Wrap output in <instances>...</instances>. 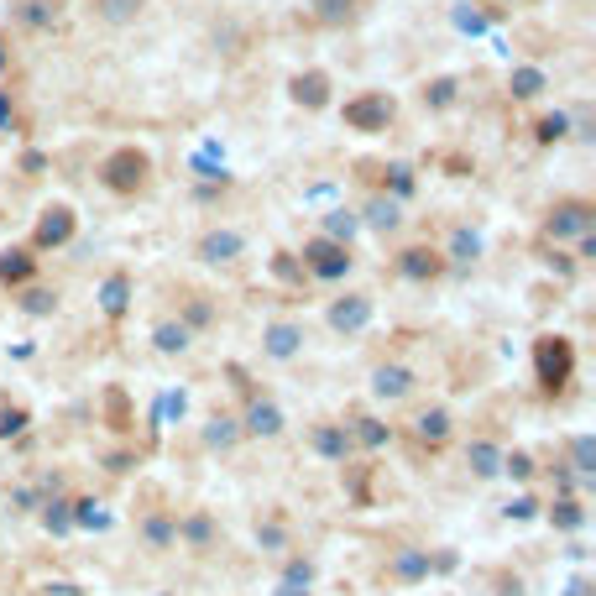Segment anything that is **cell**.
<instances>
[{"label":"cell","instance_id":"obj_1","mask_svg":"<svg viewBox=\"0 0 596 596\" xmlns=\"http://www.w3.org/2000/svg\"><path fill=\"white\" fill-rule=\"evenodd\" d=\"M534 377L544 393H565L570 377H576V346L565 335H539L534 340Z\"/></svg>","mask_w":596,"mask_h":596},{"label":"cell","instance_id":"obj_2","mask_svg":"<svg viewBox=\"0 0 596 596\" xmlns=\"http://www.w3.org/2000/svg\"><path fill=\"white\" fill-rule=\"evenodd\" d=\"M100 183H105L110 194H126V199L142 194L147 183H152V157H147L142 147H116V152L100 163Z\"/></svg>","mask_w":596,"mask_h":596},{"label":"cell","instance_id":"obj_3","mask_svg":"<svg viewBox=\"0 0 596 596\" xmlns=\"http://www.w3.org/2000/svg\"><path fill=\"white\" fill-rule=\"evenodd\" d=\"M591 225H596L591 199H560V204H549V215H544V236L549 241H581V236H591Z\"/></svg>","mask_w":596,"mask_h":596},{"label":"cell","instance_id":"obj_4","mask_svg":"<svg viewBox=\"0 0 596 596\" xmlns=\"http://www.w3.org/2000/svg\"><path fill=\"white\" fill-rule=\"evenodd\" d=\"M398 116V100L387 95V89H366V95L346 100V126L351 131H387Z\"/></svg>","mask_w":596,"mask_h":596},{"label":"cell","instance_id":"obj_5","mask_svg":"<svg viewBox=\"0 0 596 596\" xmlns=\"http://www.w3.org/2000/svg\"><path fill=\"white\" fill-rule=\"evenodd\" d=\"M74 231H79V215L68 210V204H48L42 220L32 225V251H58V246L74 241Z\"/></svg>","mask_w":596,"mask_h":596},{"label":"cell","instance_id":"obj_6","mask_svg":"<svg viewBox=\"0 0 596 596\" xmlns=\"http://www.w3.org/2000/svg\"><path fill=\"white\" fill-rule=\"evenodd\" d=\"M304 267L314 272V278H346V267H351V251H346V241L314 236V241L304 246Z\"/></svg>","mask_w":596,"mask_h":596},{"label":"cell","instance_id":"obj_7","mask_svg":"<svg viewBox=\"0 0 596 596\" xmlns=\"http://www.w3.org/2000/svg\"><path fill=\"white\" fill-rule=\"evenodd\" d=\"M398 272L408 283H434V278H445V251H434V246H408L403 257H398Z\"/></svg>","mask_w":596,"mask_h":596},{"label":"cell","instance_id":"obj_8","mask_svg":"<svg viewBox=\"0 0 596 596\" xmlns=\"http://www.w3.org/2000/svg\"><path fill=\"white\" fill-rule=\"evenodd\" d=\"M366 319H372V298H361V293H346V298H340V304L330 309V325H335L340 335L366 330Z\"/></svg>","mask_w":596,"mask_h":596},{"label":"cell","instance_id":"obj_9","mask_svg":"<svg viewBox=\"0 0 596 596\" xmlns=\"http://www.w3.org/2000/svg\"><path fill=\"white\" fill-rule=\"evenodd\" d=\"M414 440H419V450H424V445L440 450V445L450 440V414H445V408H424V414L414 419Z\"/></svg>","mask_w":596,"mask_h":596},{"label":"cell","instance_id":"obj_10","mask_svg":"<svg viewBox=\"0 0 596 596\" xmlns=\"http://www.w3.org/2000/svg\"><path fill=\"white\" fill-rule=\"evenodd\" d=\"M293 100L309 105V110L330 105V74H325V68H309V74H298V79H293Z\"/></svg>","mask_w":596,"mask_h":596},{"label":"cell","instance_id":"obj_11","mask_svg":"<svg viewBox=\"0 0 596 596\" xmlns=\"http://www.w3.org/2000/svg\"><path fill=\"white\" fill-rule=\"evenodd\" d=\"M37 278V257H32V251H0V283H6V288H21V283H32Z\"/></svg>","mask_w":596,"mask_h":596},{"label":"cell","instance_id":"obj_12","mask_svg":"<svg viewBox=\"0 0 596 596\" xmlns=\"http://www.w3.org/2000/svg\"><path fill=\"white\" fill-rule=\"evenodd\" d=\"M314 450L330 455V461H346V455H351V434L335 429V424H319V429H314Z\"/></svg>","mask_w":596,"mask_h":596},{"label":"cell","instance_id":"obj_13","mask_svg":"<svg viewBox=\"0 0 596 596\" xmlns=\"http://www.w3.org/2000/svg\"><path fill=\"white\" fill-rule=\"evenodd\" d=\"M372 387L382 398H403L408 387H414V372L408 366H377V377H372Z\"/></svg>","mask_w":596,"mask_h":596},{"label":"cell","instance_id":"obj_14","mask_svg":"<svg viewBox=\"0 0 596 596\" xmlns=\"http://www.w3.org/2000/svg\"><path fill=\"white\" fill-rule=\"evenodd\" d=\"M105 419L116 434H126L136 419H131V403H126V387H105Z\"/></svg>","mask_w":596,"mask_h":596},{"label":"cell","instance_id":"obj_15","mask_svg":"<svg viewBox=\"0 0 596 596\" xmlns=\"http://www.w3.org/2000/svg\"><path fill=\"white\" fill-rule=\"evenodd\" d=\"M126 293H131V278H126V272H116V278L105 283V293H100V304H105L110 319H121V314H126Z\"/></svg>","mask_w":596,"mask_h":596},{"label":"cell","instance_id":"obj_16","mask_svg":"<svg viewBox=\"0 0 596 596\" xmlns=\"http://www.w3.org/2000/svg\"><path fill=\"white\" fill-rule=\"evenodd\" d=\"M246 429H251V434H278V429H283V414H278L272 403H251Z\"/></svg>","mask_w":596,"mask_h":596},{"label":"cell","instance_id":"obj_17","mask_svg":"<svg viewBox=\"0 0 596 596\" xmlns=\"http://www.w3.org/2000/svg\"><path fill=\"white\" fill-rule=\"evenodd\" d=\"M471 471H476V476H497V471H502V455H497L492 440H476V445H471Z\"/></svg>","mask_w":596,"mask_h":596},{"label":"cell","instance_id":"obj_18","mask_svg":"<svg viewBox=\"0 0 596 596\" xmlns=\"http://www.w3.org/2000/svg\"><path fill=\"white\" fill-rule=\"evenodd\" d=\"M21 21H27V27H53L58 0H21Z\"/></svg>","mask_w":596,"mask_h":596},{"label":"cell","instance_id":"obj_19","mask_svg":"<svg viewBox=\"0 0 596 596\" xmlns=\"http://www.w3.org/2000/svg\"><path fill=\"white\" fill-rule=\"evenodd\" d=\"M204 257H210V262H225V257H236V251H241V236L236 231H220V236H204Z\"/></svg>","mask_w":596,"mask_h":596},{"label":"cell","instance_id":"obj_20","mask_svg":"<svg viewBox=\"0 0 596 596\" xmlns=\"http://www.w3.org/2000/svg\"><path fill=\"white\" fill-rule=\"evenodd\" d=\"M314 16L330 21V27H340V21L356 16V0H314Z\"/></svg>","mask_w":596,"mask_h":596},{"label":"cell","instance_id":"obj_21","mask_svg":"<svg viewBox=\"0 0 596 596\" xmlns=\"http://www.w3.org/2000/svg\"><path fill=\"white\" fill-rule=\"evenodd\" d=\"M267 351H272V356H293V351H298V330H293V325H272V330H267Z\"/></svg>","mask_w":596,"mask_h":596},{"label":"cell","instance_id":"obj_22","mask_svg":"<svg viewBox=\"0 0 596 596\" xmlns=\"http://www.w3.org/2000/svg\"><path fill=\"white\" fill-rule=\"evenodd\" d=\"M539 89H544V74H539V68H518V74H513V95H518V100H534Z\"/></svg>","mask_w":596,"mask_h":596},{"label":"cell","instance_id":"obj_23","mask_svg":"<svg viewBox=\"0 0 596 596\" xmlns=\"http://www.w3.org/2000/svg\"><path fill=\"white\" fill-rule=\"evenodd\" d=\"M549 518H555V523H560V529H581V518H586V513H581V502H570V497H560V502H555V508H549Z\"/></svg>","mask_w":596,"mask_h":596},{"label":"cell","instance_id":"obj_24","mask_svg":"<svg viewBox=\"0 0 596 596\" xmlns=\"http://www.w3.org/2000/svg\"><path fill=\"white\" fill-rule=\"evenodd\" d=\"M570 455H576V471H581V476L596 471V440H591V434H581V440L570 445Z\"/></svg>","mask_w":596,"mask_h":596},{"label":"cell","instance_id":"obj_25","mask_svg":"<svg viewBox=\"0 0 596 596\" xmlns=\"http://www.w3.org/2000/svg\"><path fill=\"white\" fill-rule=\"evenodd\" d=\"M189 346V330L183 325H157V351H183Z\"/></svg>","mask_w":596,"mask_h":596},{"label":"cell","instance_id":"obj_26","mask_svg":"<svg viewBox=\"0 0 596 596\" xmlns=\"http://www.w3.org/2000/svg\"><path fill=\"white\" fill-rule=\"evenodd\" d=\"M356 440H361L366 450H377V445H387V429H382L377 419H356Z\"/></svg>","mask_w":596,"mask_h":596},{"label":"cell","instance_id":"obj_27","mask_svg":"<svg viewBox=\"0 0 596 596\" xmlns=\"http://www.w3.org/2000/svg\"><path fill=\"white\" fill-rule=\"evenodd\" d=\"M455 89H461L455 79H434V84L424 89V105H450V100H455Z\"/></svg>","mask_w":596,"mask_h":596},{"label":"cell","instance_id":"obj_28","mask_svg":"<svg viewBox=\"0 0 596 596\" xmlns=\"http://www.w3.org/2000/svg\"><path fill=\"white\" fill-rule=\"evenodd\" d=\"M173 534H178V523H173V518H152V523H147V539H152L157 549H168Z\"/></svg>","mask_w":596,"mask_h":596},{"label":"cell","instance_id":"obj_29","mask_svg":"<svg viewBox=\"0 0 596 596\" xmlns=\"http://www.w3.org/2000/svg\"><path fill=\"white\" fill-rule=\"evenodd\" d=\"M429 570V555H403L398 565H393V576H403V581H419Z\"/></svg>","mask_w":596,"mask_h":596},{"label":"cell","instance_id":"obj_30","mask_svg":"<svg viewBox=\"0 0 596 596\" xmlns=\"http://www.w3.org/2000/svg\"><path fill=\"white\" fill-rule=\"evenodd\" d=\"M534 136H539L544 147H549V142H560V136H565V116H544V121L534 126Z\"/></svg>","mask_w":596,"mask_h":596},{"label":"cell","instance_id":"obj_31","mask_svg":"<svg viewBox=\"0 0 596 596\" xmlns=\"http://www.w3.org/2000/svg\"><path fill=\"white\" fill-rule=\"evenodd\" d=\"M21 424H27V408H21V403L16 408H0V434H16Z\"/></svg>","mask_w":596,"mask_h":596},{"label":"cell","instance_id":"obj_32","mask_svg":"<svg viewBox=\"0 0 596 596\" xmlns=\"http://www.w3.org/2000/svg\"><path fill=\"white\" fill-rule=\"evenodd\" d=\"M366 220H372V225H387V231H393V225H398V210H393V204H372V210H366Z\"/></svg>","mask_w":596,"mask_h":596},{"label":"cell","instance_id":"obj_33","mask_svg":"<svg viewBox=\"0 0 596 596\" xmlns=\"http://www.w3.org/2000/svg\"><path fill=\"white\" fill-rule=\"evenodd\" d=\"M68 523H74V513H68V502H48V529H68Z\"/></svg>","mask_w":596,"mask_h":596},{"label":"cell","instance_id":"obj_34","mask_svg":"<svg viewBox=\"0 0 596 596\" xmlns=\"http://www.w3.org/2000/svg\"><path fill=\"white\" fill-rule=\"evenodd\" d=\"M183 534H189L194 544H210V534H215V529H210V518H189V523H183Z\"/></svg>","mask_w":596,"mask_h":596},{"label":"cell","instance_id":"obj_35","mask_svg":"<svg viewBox=\"0 0 596 596\" xmlns=\"http://www.w3.org/2000/svg\"><path fill=\"white\" fill-rule=\"evenodd\" d=\"M351 231H356V220H351L346 210H335V215H330V241H340V236H351Z\"/></svg>","mask_w":596,"mask_h":596},{"label":"cell","instance_id":"obj_36","mask_svg":"<svg viewBox=\"0 0 596 596\" xmlns=\"http://www.w3.org/2000/svg\"><path fill=\"white\" fill-rule=\"evenodd\" d=\"M53 304H58V298H53V293H42V288H32V293H27V309H32V314H48Z\"/></svg>","mask_w":596,"mask_h":596},{"label":"cell","instance_id":"obj_37","mask_svg":"<svg viewBox=\"0 0 596 596\" xmlns=\"http://www.w3.org/2000/svg\"><path fill=\"white\" fill-rule=\"evenodd\" d=\"M502 466H508V471H513L518 481H523V476L534 471V461H529V455H523V450H513V455H508V461H502Z\"/></svg>","mask_w":596,"mask_h":596},{"label":"cell","instance_id":"obj_38","mask_svg":"<svg viewBox=\"0 0 596 596\" xmlns=\"http://www.w3.org/2000/svg\"><path fill=\"white\" fill-rule=\"evenodd\" d=\"M210 440H215V445H231V440H236V429H231V424H225V419H215V429H210Z\"/></svg>","mask_w":596,"mask_h":596},{"label":"cell","instance_id":"obj_39","mask_svg":"<svg viewBox=\"0 0 596 596\" xmlns=\"http://www.w3.org/2000/svg\"><path fill=\"white\" fill-rule=\"evenodd\" d=\"M570 596H591V581H576V586H570Z\"/></svg>","mask_w":596,"mask_h":596},{"label":"cell","instance_id":"obj_40","mask_svg":"<svg viewBox=\"0 0 596 596\" xmlns=\"http://www.w3.org/2000/svg\"><path fill=\"white\" fill-rule=\"evenodd\" d=\"M529 6H534V0H529Z\"/></svg>","mask_w":596,"mask_h":596}]
</instances>
